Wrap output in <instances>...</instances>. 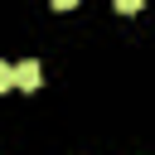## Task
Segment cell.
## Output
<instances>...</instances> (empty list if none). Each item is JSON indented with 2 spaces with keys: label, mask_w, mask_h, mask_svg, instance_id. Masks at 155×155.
Segmentation results:
<instances>
[{
  "label": "cell",
  "mask_w": 155,
  "mask_h": 155,
  "mask_svg": "<svg viewBox=\"0 0 155 155\" xmlns=\"http://www.w3.org/2000/svg\"><path fill=\"white\" fill-rule=\"evenodd\" d=\"M44 82V73H39V63L29 58V63H15V87H24V92H34Z\"/></svg>",
  "instance_id": "cell-1"
},
{
  "label": "cell",
  "mask_w": 155,
  "mask_h": 155,
  "mask_svg": "<svg viewBox=\"0 0 155 155\" xmlns=\"http://www.w3.org/2000/svg\"><path fill=\"white\" fill-rule=\"evenodd\" d=\"M5 87H15V68H10V63H0V92H5Z\"/></svg>",
  "instance_id": "cell-2"
},
{
  "label": "cell",
  "mask_w": 155,
  "mask_h": 155,
  "mask_svg": "<svg viewBox=\"0 0 155 155\" xmlns=\"http://www.w3.org/2000/svg\"><path fill=\"white\" fill-rule=\"evenodd\" d=\"M111 5H116L121 15H136V10H140V0H111Z\"/></svg>",
  "instance_id": "cell-3"
},
{
  "label": "cell",
  "mask_w": 155,
  "mask_h": 155,
  "mask_svg": "<svg viewBox=\"0 0 155 155\" xmlns=\"http://www.w3.org/2000/svg\"><path fill=\"white\" fill-rule=\"evenodd\" d=\"M48 5H53V10H73L78 0H48Z\"/></svg>",
  "instance_id": "cell-4"
}]
</instances>
